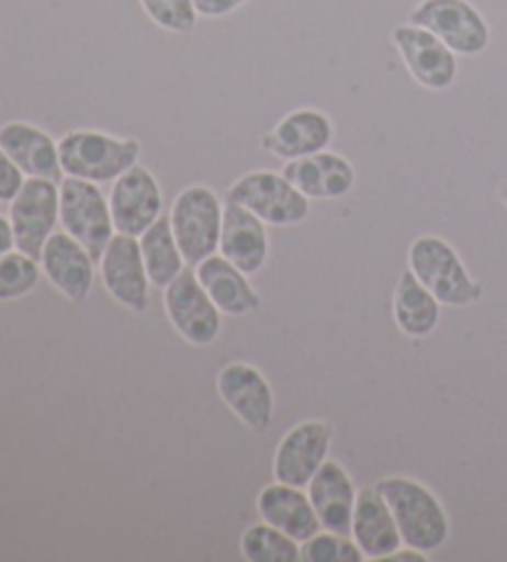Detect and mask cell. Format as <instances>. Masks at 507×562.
I'll list each match as a JSON object with an SVG mask.
<instances>
[{
    "label": "cell",
    "instance_id": "1",
    "mask_svg": "<svg viewBox=\"0 0 507 562\" xmlns=\"http://www.w3.org/2000/svg\"><path fill=\"white\" fill-rule=\"evenodd\" d=\"M376 488L392 508L406 548L433 552L448 540L451 522L441 501L424 483L406 476H386L376 483Z\"/></svg>",
    "mask_w": 507,
    "mask_h": 562
},
{
    "label": "cell",
    "instance_id": "2",
    "mask_svg": "<svg viewBox=\"0 0 507 562\" xmlns=\"http://www.w3.org/2000/svg\"><path fill=\"white\" fill-rule=\"evenodd\" d=\"M65 177L92 183H114L139 164L142 144L132 137H114L100 130H72L57 142Z\"/></svg>",
    "mask_w": 507,
    "mask_h": 562
},
{
    "label": "cell",
    "instance_id": "3",
    "mask_svg": "<svg viewBox=\"0 0 507 562\" xmlns=\"http://www.w3.org/2000/svg\"><path fill=\"white\" fill-rule=\"evenodd\" d=\"M408 268L441 305L467 307L483 295L455 248L438 236H421L408 246Z\"/></svg>",
    "mask_w": 507,
    "mask_h": 562
},
{
    "label": "cell",
    "instance_id": "4",
    "mask_svg": "<svg viewBox=\"0 0 507 562\" xmlns=\"http://www.w3.org/2000/svg\"><path fill=\"white\" fill-rule=\"evenodd\" d=\"M169 218L187 266L196 268L201 260L218 254L223 203L216 191L201 183L187 187L173 199Z\"/></svg>",
    "mask_w": 507,
    "mask_h": 562
},
{
    "label": "cell",
    "instance_id": "5",
    "mask_svg": "<svg viewBox=\"0 0 507 562\" xmlns=\"http://www.w3.org/2000/svg\"><path fill=\"white\" fill-rule=\"evenodd\" d=\"M60 226L100 260L110 246L116 228L112 221L110 199L100 191V183L65 177L60 181Z\"/></svg>",
    "mask_w": 507,
    "mask_h": 562
},
{
    "label": "cell",
    "instance_id": "6",
    "mask_svg": "<svg viewBox=\"0 0 507 562\" xmlns=\"http://www.w3.org/2000/svg\"><path fill=\"white\" fill-rule=\"evenodd\" d=\"M226 201L240 203L256 213L266 226H295L309 216V199L278 171H250L226 193Z\"/></svg>",
    "mask_w": 507,
    "mask_h": 562
},
{
    "label": "cell",
    "instance_id": "7",
    "mask_svg": "<svg viewBox=\"0 0 507 562\" xmlns=\"http://www.w3.org/2000/svg\"><path fill=\"white\" fill-rule=\"evenodd\" d=\"M8 221L13 226L15 250L41 260L47 238L60 221V183L27 177L23 189L11 201Z\"/></svg>",
    "mask_w": 507,
    "mask_h": 562
},
{
    "label": "cell",
    "instance_id": "8",
    "mask_svg": "<svg viewBox=\"0 0 507 562\" xmlns=\"http://www.w3.org/2000/svg\"><path fill=\"white\" fill-rule=\"evenodd\" d=\"M408 21L433 33L455 55L473 57L491 45V27L467 0H421Z\"/></svg>",
    "mask_w": 507,
    "mask_h": 562
},
{
    "label": "cell",
    "instance_id": "9",
    "mask_svg": "<svg viewBox=\"0 0 507 562\" xmlns=\"http://www.w3.org/2000/svg\"><path fill=\"white\" fill-rule=\"evenodd\" d=\"M164 310L171 327L187 342L206 347L218 340L223 313L201 285L196 270L183 268V273L164 288Z\"/></svg>",
    "mask_w": 507,
    "mask_h": 562
},
{
    "label": "cell",
    "instance_id": "10",
    "mask_svg": "<svg viewBox=\"0 0 507 562\" xmlns=\"http://www.w3.org/2000/svg\"><path fill=\"white\" fill-rule=\"evenodd\" d=\"M335 429L322 419H307L292 426L282 436L275 457H272V476L288 486L307 488L315 473L329 459Z\"/></svg>",
    "mask_w": 507,
    "mask_h": 562
},
{
    "label": "cell",
    "instance_id": "11",
    "mask_svg": "<svg viewBox=\"0 0 507 562\" xmlns=\"http://www.w3.org/2000/svg\"><path fill=\"white\" fill-rule=\"evenodd\" d=\"M100 278L106 293L129 313L149 307V273H146L139 238L114 234L100 258Z\"/></svg>",
    "mask_w": 507,
    "mask_h": 562
},
{
    "label": "cell",
    "instance_id": "12",
    "mask_svg": "<svg viewBox=\"0 0 507 562\" xmlns=\"http://www.w3.org/2000/svg\"><path fill=\"white\" fill-rule=\"evenodd\" d=\"M216 392L233 416L250 431L266 434L275 416V394L258 367L248 362H230L216 376Z\"/></svg>",
    "mask_w": 507,
    "mask_h": 562
},
{
    "label": "cell",
    "instance_id": "13",
    "mask_svg": "<svg viewBox=\"0 0 507 562\" xmlns=\"http://www.w3.org/2000/svg\"><path fill=\"white\" fill-rule=\"evenodd\" d=\"M392 43L402 55L408 75L426 90L443 92L455 82V53L433 33L414 23L398 25L392 31Z\"/></svg>",
    "mask_w": 507,
    "mask_h": 562
},
{
    "label": "cell",
    "instance_id": "14",
    "mask_svg": "<svg viewBox=\"0 0 507 562\" xmlns=\"http://www.w3.org/2000/svg\"><path fill=\"white\" fill-rule=\"evenodd\" d=\"M110 209L116 234L139 238L164 213L161 183L154 173L136 164L114 181L110 191Z\"/></svg>",
    "mask_w": 507,
    "mask_h": 562
},
{
    "label": "cell",
    "instance_id": "15",
    "mask_svg": "<svg viewBox=\"0 0 507 562\" xmlns=\"http://www.w3.org/2000/svg\"><path fill=\"white\" fill-rule=\"evenodd\" d=\"M37 263H41L43 276L50 280V285L70 303H82L92 293L97 260L67 231L47 238Z\"/></svg>",
    "mask_w": 507,
    "mask_h": 562
},
{
    "label": "cell",
    "instance_id": "16",
    "mask_svg": "<svg viewBox=\"0 0 507 562\" xmlns=\"http://www.w3.org/2000/svg\"><path fill=\"white\" fill-rule=\"evenodd\" d=\"M335 139V124L322 110L315 106H302L282 117L266 137L260 147L278 159H302L309 154L325 151Z\"/></svg>",
    "mask_w": 507,
    "mask_h": 562
},
{
    "label": "cell",
    "instance_id": "17",
    "mask_svg": "<svg viewBox=\"0 0 507 562\" xmlns=\"http://www.w3.org/2000/svg\"><path fill=\"white\" fill-rule=\"evenodd\" d=\"M288 181L297 191L305 193L309 201H331L345 199L352 193L357 183V171L342 154L335 151H317L309 157L292 159L285 164Z\"/></svg>",
    "mask_w": 507,
    "mask_h": 562
},
{
    "label": "cell",
    "instance_id": "18",
    "mask_svg": "<svg viewBox=\"0 0 507 562\" xmlns=\"http://www.w3.org/2000/svg\"><path fill=\"white\" fill-rule=\"evenodd\" d=\"M352 540L362 550L364 560H386L404 546L394 513L376 486H364L357 491Z\"/></svg>",
    "mask_w": 507,
    "mask_h": 562
},
{
    "label": "cell",
    "instance_id": "19",
    "mask_svg": "<svg viewBox=\"0 0 507 562\" xmlns=\"http://www.w3.org/2000/svg\"><path fill=\"white\" fill-rule=\"evenodd\" d=\"M268 228L256 213L243 209L240 203H223V228L218 254L246 276L258 273L268 260Z\"/></svg>",
    "mask_w": 507,
    "mask_h": 562
},
{
    "label": "cell",
    "instance_id": "20",
    "mask_svg": "<svg viewBox=\"0 0 507 562\" xmlns=\"http://www.w3.org/2000/svg\"><path fill=\"white\" fill-rule=\"evenodd\" d=\"M307 493L322 522V530L352 536L357 488L342 463L327 459L325 467L307 483Z\"/></svg>",
    "mask_w": 507,
    "mask_h": 562
},
{
    "label": "cell",
    "instance_id": "21",
    "mask_svg": "<svg viewBox=\"0 0 507 562\" xmlns=\"http://www.w3.org/2000/svg\"><path fill=\"white\" fill-rule=\"evenodd\" d=\"M0 147L21 167L25 177L50 179L57 183L65 179L57 142L31 122L3 124L0 127Z\"/></svg>",
    "mask_w": 507,
    "mask_h": 562
},
{
    "label": "cell",
    "instance_id": "22",
    "mask_svg": "<svg viewBox=\"0 0 507 562\" xmlns=\"http://www.w3.org/2000/svg\"><path fill=\"white\" fill-rule=\"evenodd\" d=\"M256 506L262 520L295 538L300 546L322 530V522L305 488L275 481L260 491Z\"/></svg>",
    "mask_w": 507,
    "mask_h": 562
},
{
    "label": "cell",
    "instance_id": "23",
    "mask_svg": "<svg viewBox=\"0 0 507 562\" xmlns=\"http://www.w3.org/2000/svg\"><path fill=\"white\" fill-rule=\"evenodd\" d=\"M193 270H196L201 285L206 288V293L223 315L243 317L260 307V295L248 283V276L221 254L201 260Z\"/></svg>",
    "mask_w": 507,
    "mask_h": 562
},
{
    "label": "cell",
    "instance_id": "24",
    "mask_svg": "<svg viewBox=\"0 0 507 562\" xmlns=\"http://www.w3.org/2000/svg\"><path fill=\"white\" fill-rule=\"evenodd\" d=\"M394 323L406 337L424 340L433 333L441 323V303L433 297L421 280H418L412 268L404 270L396 280L394 297H392Z\"/></svg>",
    "mask_w": 507,
    "mask_h": 562
},
{
    "label": "cell",
    "instance_id": "25",
    "mask_svg": "<svg viewBox=\"0 0 507 562\" xmlns=\"http://www.w3.org/2000/svg\"><path fill=\"white\" fill-rule=\"evenodd\" d=\"M139 246L146 273H149L154 288L164 290L183 273V268H187V258H183L177 244V236H173L171 218L164 216V213L156 218L154 226L146 228L139 236Z\"/></svg>",
    "mask_w": 507,
    "mask_h": 562
},
{
    "label": "cell",
    "instance_id": "26",
    "mask_svg": "<svg viewBox=\"0 0 507 562\" xmlns=\"http://www.w3.org/2000/svg\"><path fill=\"white\" fill-rule=\"evenodd\" d=\"M240 555L248 562H297L302 560V546L262 520L243 530Z\"/></svg>",
    "mask_w": 507,
    "mask_h": 562
},
{
    "label": "cell",
    "instance_id": "27",
    "mask_svg": "<svg viewBox=\"0 0 507 562\" xmlns=\"http://www.w3.org/2000/svg\"><path fill=\"white\" fill-rule=\"evenodd\" d=\"M43 268L35 258L11 250L0 256V303H11L31 295L41 283Z\"/></svg>",
    "mask_w": 507,
    "mask_h": 562
},
{
    "label": "cell",
    "instance_id": "28",
    "mask_svg": "<svg viewBox=\"0 0 507 562\" xmlns=\"http://www.w3.org/2000/svg\"><path fill=\"white\" fill-rule=\"evenodd\" d=\"M146 18L166 33L191 35L199 25V11L193 0H139Z\"/></svg>",
    "mask_w": 507,
    "mask_h": 562
},
{
    "label": "cell",
    "instance_id": "29",
    "mask_svg": "<svg viewBox=\"0 0 507 562\" xmlns=\"http://www.w3.org/2000/svg\"><path fill=\"white\" fill-rule=\"evenodd\" d=\"M302 560L305 562H362L364 555L357 548L352 536L319 530L317 536L302 542Z\"/></svg>",
    "mask_w": 507,
    "mask_h": 562
},
{
    "label": "cell",
    "instance_id": "30",
    "mask_svg": "<svg viewBox=\"0 0 507 562\" xmlns=\"http://www.w3.org/2000/svg\"><path fill=\"white\" fill-rule=\"evenodd\" d=\"M25 179L27 177L21 167L0 147V203H11L18 196V191L23 189Z\"/></svg>",
    "mask_w": 507,
    "mask_h": 562
},
{
    "label": "cell",
    "instance_id": "31",
    "mask_svg": "<svg viewBox=\"0 0 507 562\" xmlns=\"http://www.w3.org/2000/svg\"><path fill=\"white\" fill-rule=\"evenodd\" d=\"M248 0H193L201 18H226L246 5Z\"/></svg>",
    "mask_w": 507,
    "mask_h": 562
},
{
    "label": "cell",
    "instance_id": "32",
    "mask_svg": "<svg viewBox=\"0 0 507 562\" xmlns=\"http://www.w3.org/2000/svg\"><path fill=\"white\" fill-rule=\"evenodd\" d=\"M11 250H15L13 226H11V221H8L5 216H0V256L11 254Z\"/></svg>",
    "mask_w": 507,
    "mask_h": 562
},
{
    "label": "cell",
    "instance_id": "33",
    "mask_svg": "<svg viewBox=\"0 0 507 562\" xmlns=\"http://www.w3.org/2000/svg\"><path fill=\"white\" fill-rule=\"evenodd\" d=\"M386 560H404V562L418 560V562H426V560H428V552L414 550V548H408V550H402V548H398V550H396V552H392V555H388Z\"/></svg>",
    "mask_w": 507,
    "mask_h": 562
},
{
    "label": "cell",
    "instance_id": "34",
    "mask_svg": "<svg viewBox=\"0 0 507 562\" xmlns=\"http://www.w3.org/2000/svg\"><path fill=\"white\" fill-rule=\"evenodd\" d=\"M503 201H505V203H507V187H505V189H503Z\"/></svg>",
    "mask_w": 507,
    "mask_h": 562
}]
</instances>
